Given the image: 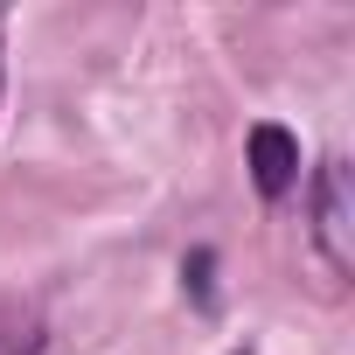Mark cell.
I'll return each instance as SVG.
<instances>
[{"mask_svg":"<svg viewBox=\"0 0 355 355\" xmlns=\"http://www.w3.org/2000/svg\"><path fill=\"white\" fill-rule=\"evenodd\" d=\"M313 230H320V251H327V265L334 272H348L355 265V244H348V167L341 160H327L320 167V202H313Z\"/></svg>","mask_w":355,"mask_h":355,"instance_id":"6da1fadb","label":"cell"},{"mask_svg":"<svg viewBox=\"0 0 355 355\" xmlns=\"http://www.w3.org/2000/svg\"><path fill=\"white\" fill-rule=\"evenodd\" d=\"M293 174H300V139L286 125H251V182L265 196H286Z\"/></svg>","mask_w":355,"mask_h":355,"instance_id":"7a4b0ae2","label":"cell"},{"mask_svg":"<svg viewBox=\"0 0 355 355\" xmlns=\"http://www.w3.org/2000/svg\"><path fill=\"white\" fill-rule=\"evenodd\" d=\"M0 355H21V348H15V341H0Z\"/></svg>","mask_w":355,"mask_h":355,"instance_id":"3957f363","label":"cell"}]
</instances>
